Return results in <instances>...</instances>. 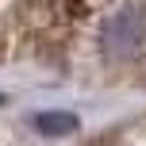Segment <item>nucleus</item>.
Here are the masks:
<instances>
[{
	"instance_id": "1",
	"label": "nucleus",
	"mask_w": 146,
	"mask_h": 146,
	"mask_svg": "<svg viewBox=\"0 0 146 146\" xmlns=\"http://www.w3.org/2000/svg\"><path fill=\"white\" fill-rule=\"evenodd\" d=\"M146 38V19L139 8H119L104 27V50L111 58H135Z\"/></svg>"
},
{
	"instance_id": "2",
	"label": "nucleus",
	"mask_w": 146,
	"mask_h": 146,
	"mask_svg": "<svg viewBox=\"0 0 146 146\" xmlns=\"http://www.w3.org/2000/svg\"><path fill=\"white\" fill-rule=\"evenodd\" d=\"M77 123H81V119L73 115V111H38V115H35V131L54 135V139L73 135V131H77Z\"/></svg>"
},
{
	"instance_id": "3",
	"label": "nucleus",
	"mask_w": 146,
	"mask_h": 146,
	"mask_svg": "<svg viewBox=\"0 0 146 146\" xmlns=\"http://www.w3.org/2000/svg\"><path fill=\"white\" fill-rule=\"evenodd\" d=\"M0 104H4V96H0Z\"/></svg>"
}]
</instances>
